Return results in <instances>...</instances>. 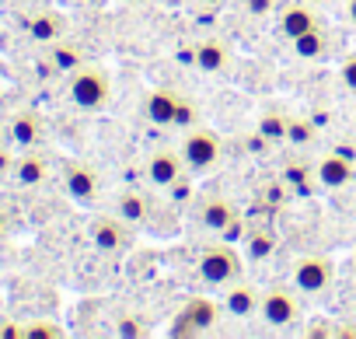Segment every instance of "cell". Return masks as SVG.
Instances as JSON below:
<instances>
[{"label":"cell","instance_id":"cell-1","mask_svg":"<svg viewBox=\"0 0 356 339\" xmlns=\"http://www.w3.org/2000/svg\"><path fill=\"white\" fill-rule=\"evenodd\" d=\"M67 95L77 109L84 112H98L112 102V77L105 67L98 63H81L74 74H70V84H67Z\"/></svg>","mask_w":356,"mask_h":339},{"label":"cell","instance_id":"cell-2","mask_svg":"<svg viewBox=\"0 0 356 339\" xmlns=\"http://www.w3.org/2000/svg\"><path fill=\"white\" fill-rule=\"evenodd\" d=\"M178 150H182L189 172H210V168H217L220 157H224V143H220V136H217L213 129H207V126H193V129H186L182 147H178Z\"/></svg>","mask_w":356,"mask_h":339},{"label":"cell","instance_id":"cell-3","mask_svg":"<svg viewBox=\"0 0 356 339\" xmlns=\"http://www.w3.org/2000/svg\"><path fill=\"white\" fill-rule=\"evenodd\" d=\"M200 276L210 287H227L234 280H241V255L231 245H207L200 252Z\"/></svg>","mask_w":356,"mask_h":339},{"label":"cell","instance_id":"cell-4","mask_svg":"<svg viewBox=\"0 0 356 339\" xmlns=\"http://www.w3.org/2000/svg\"><path fill=\"white\" fill-rule=\"evenodd\" d=\"M304 304H300V290L297 287H269L262 290V311L259 318L273 329H290L300 318Z\"/></svg>","mask_w":356,"mask_h":339},{"label":"cell","instance_id":"cell-5","mask_svg":"<svg viewBox=\"0 0 356 339\" xmlns=\"http://www.w3.org/2000/svg\"><path fill=\"white\" fill-rule=\"evenodd\" d=\"M332 280H335V266L328 255H300L293 262V287L307 297L325 294L332 287Z\"/></svg>","mask_w":356,"mask_h":339},{"label":"cell","instance_id":"cell-6","mask_svg":"<svg viewBox=\"0 0 356 339\" xmlns=\"http://www.w3.org/2000/svg\"><path fill=\"white\" fill-rule=\"evenodd\" d=\"M189 172L186 168V157L182 150H171V147H161L147 157V182L157 186V189H175L182 182V175Z\"/></svg>","mask_w":356,"mask_h":339},{"label":"cell","instance_id":"cell-7","mask_svg":"<svg viewBox=\"0 0 356 339\" xmlns=\"http://www.w3.org/2000/svg\"><path fill=\"white\" fill-rule=\"evenodd\" d=\"M63 189L77 200V203H95L98 200V189H102V179L91 164L84 161H67L63 164Z\"/></svg>","mask_w":356,"mask_h":339},{"label":"cell","instance_id":"cell-8","mask_svg":"<svg viewBox=\"0 0 356 339\" xmlns=\"http://www.w3.org/2000/svg\"><path fill=\"white\" fill-rule=\"evenodd\" d=\"M196 67L203 74H227L231 63H234V53H231V42L220 39V36H207L196 42V53H193Z\"/></svg>","mask_w":356,"mask_h":339},{"label":"cell","instance_id":"cell-9","mask_svg":"<svg viewBox=\"0 0 356 339\" xmlns=\"http://www.w3.org/2000/svg\"><path fill=\"white\" fill-rule=\"evenodd\" d=\"M182 91L175 88H154L147 91L143 98V119L154 123V126H175V116H178V105H182Z\"/></svg>","mask_w":356,"mask_h":339},{"label":"cell","instance_id":"cell-10","mask_svg":"<svg viewBox=\"0 0 356 339\" xmlns=\"http://www.w3.org/2000/svg\"><path fill=\"white\" fill-rule=\"evenodd\" d=\"M224 311L234 318H255L262 311V290L255 283H245V280L227 283L224 287Z\"/></svg>","mask_w":356,"mask_h":339},{"label":"cell","instance_id":"cell-11","mask_svg":"<svg viewBox=\"0 0 356 339\" xmlns=\"http://www.w3.org/2000/svg\"><path fill=\"white\" fill-rule=\"evenodd\" d=\"M200 221H203V228L213 231V235H234V231H238V210H234V203L224 200V196H207V200L200 203Z\"/></svg>","mask_w":356,"mask_h":339},{"label":"cell","instance_id":"cell-12","mask_svg":"<svg viewBox=\"0 0 356 339\" xmlns=\"http://www.w3.org/2000/svg\"><path fill=\"white\" fill-rule=\"evenodd\" d=\"M88 235H91L95 249H102V252H122V249L129 245V228H126V221H122L119 214H112V217H95L91 228H88Z\"/></svg>","mask_w":356,"mask_h":339},{"label":"cell","instance_id":"cell-13","mask_svg":"<svg viewBox=\"0 0 356 339\" xmlns=\"http://www.w3.org/2000/svg\"><path fill=\"white\" fill-rule=\"evenodd\" d=\"M314 175H318V186L321 189H346L356 179V164L346 154H325L314 164Z\"/></svg>","mask_w":356,"mask_h":339},{"label":"cell","instance_id":"cell-14","mask_svg":"<svg viewBox=\"0 0 356 339\" xmlns=\"http://www.w3.org/2000/svg\"><path fill=\"white\" fill-rule=\"evenodd\" d=\"M276 25H280V32L293 42L297 36H304V32H311V29L318 25V15H314V8L307 4V0H297V4H283V8H280Z\"/></svg>","mask_w":356,"mask_h":339},{"label":"cell","instance_id":"cell-15","mask_svg":"<svg viewBox=\"0 0 356 339\" xmlns=\"http://www.w3.org/2000/svg\"><path fill=\"white\" fill-rule=\"evenodd\" d=\"M11 175H15V182H18L22 189H39V186L49 179V164H46L42 154H35V150L29 147V154H18V157H15Z\"/></svg>","mask_w":356,"mask_h":339},{"label":"cell","instance_id":"cell-16","mask_svg":"<svg viewBox=\"0 0 356 339\" xmlns=\"http://www.w3.org/2000/svg\"><path fill=\"white\" fill-rule=\"evenodd\" d=\"M39 136H42V119L35 116V112H18V116H11V123H8V140L15 143V147H35L39 143Z\"/></svg>","mask_w":356,"mask_h":339},{"label":"cell","instance_id":"cell-17","mask_svg":"<svg viewBox=\"0 0 356 339\" xmlns=\"http://www.w3.org/2000/svg\"><path fill=\"white\" fill-rule=\"evenodd\" d=\"M63 29H67V25H63V18H60L56 11H42V15L32 18L29 36H32L35 42H49V46H53V42L63 39Z\"/></svg>","mask_w":356,"mask_h":339},{"label":"cell","instance_id":"cell-18","mask_svg":"<svg viewBox=\"0 0 356 339\" xmlns=\"http://www.w3.org/2000/svg\"><path fill=\"white\" fill-rule=\"evenodd\" d=\"M293 53H297L300 60H321V56L328 53V32H325L321 25H314L311 32L297 36V39H293Z\"/></svg>","mask_w":356,"mask_h":339},{"label":"cell","instance_id":"cell-19","mask_svg":"<svg viewBox=\"0 0 356 339\" xmlns=\"http://www.w3.org/2000/svg\"><path fill=\"white\" fill-rule=\"evenodd\" d=\"M115 214H119L126 224H143L147 214H150V203H147L143 193H122V196L115 200Z\"/></svg>","mask_w":356,"mask_h":339},{"label":"cell","instance_id":"cell-20","mask_svg":"<svg viewBox=\"0 0 356 339\" xmlns=\"http://www.w3.org/2000/svg\"><path fill=\"white\" fill-rule=\"evenodd\" d=\"M178 322H189V325H182V329H178V332H200V329H207L210 322H213V304L210 301H193L182 315H178Z\"/></svg>","mask_w":356,"mask_h":339},{"label":"cell","instance_id":"cell-21","mask_svg":"<svg viewBox=\"0 0 356 339\" xmlns=\"http://www.w3.org/2000/svg\"><path fill=\"white\" fill-rule=\"evenodd\" d=\"M84 60H81V53H77V46H70V42H53V67L56 70H63V74H74L77 67H81Z\"/></svg>","mask_w":356,"mask_h":339},{"label":"cell","instance_id":"cell-22","mask_svg":"<svg viewBox=\"0 0 356 339\" xmlns=\"http://www.w3.org/2000/svg\"><path fill=\"white\" fill-rule=\"evenodd\" d=\"M286 129H290V116L266 112V116L259 119V136H262V140H286Z\"/></svg>","mask_w":356,"mask_h":339},{"label":"cell","instance_id":"cell-23","mask_svg":"<svg viewBox=\"0 0 356 339\" xmlns=\"http://www.w3.org/2000/svg\"><path fill=\"white\" fill-rule=\"evenodd\" d=\"M283 182H290L297 193H311L314 182H318V175H314V168H307V164H290L286 172H283Z\"/></svg>","mask_w":356,"mask_h":339},{"label":"cell","instance_id":"cell-24","mask_svg":"<svg viewBox=\"0 0 356 339\" xmlns=\"http://www.w3.org/2000/svg\"><path fill=\"white\" fill-rule=\"evenodd\" d=\"M286 140H290L293 147H311V143L318 140V129H314V123H311V119H290Z\"/></svg>","mask_w":356,"mask_h":339},{"label":"cell","instance_id":"cell-25","mask_svg":"<svg viewBox=\"0 0 356 339\" xmlns=\"http://www.w3.org/2000/svg\"><path fill=\"white\" fill-rule=\"evenodd\" d=\"M115 332H119V336H147L150 325H147L143 315H122V318L115 322Z\"/></svg>","mask_w":356,"mask_h":339},{"label":"cell","instance_id":"cell-26","mask_svg":"<svg viewBox=\"0 0 356 339\" xmlns=\"http://www.w3.org/2000/svg\"><path fill=\"white\" fill-rule=\"evenodd\" d=\"M175 126H182V129L200 126V109H196L193 98H182V105H178V116H175Z\"/></svg>","mask_w":356,"mask_h":339},{"label":"cell","instance_id":"cell-27","mask_svg":"<svg viewBox=\"0 0 356 339\" xmlns=\"http://www.w3.org/2000/svg\"><path fill=\"white\" fill-rule=\"evenodd\" d=\"M241 8L252 18H269V15H276V0H241Z\"/></svg>","mask_w":356,"mask_h":339},{"label":"cell","instance_id":"cell-28","mask_svg":"<svg viewBox=\"0 0 356 339\" xmlns=\"http://www.w3.org/2000/svg\"><path fill=\"white\" fill-rule=\"evenodd\" d=\"M339 77H342V84L356 95V53H349V56L339 63Z\"/></svg>","mask_w":356,"mask_h":339},{"label":"cell","instance_id":"cell-29","mask_svg":"<svg viewBox=\"0 0 356 339\" xmlns=\"http://www.w3.org/2000/svg\"><path fill=\"white\" fill-rule=\"evenodd\" d=\"M25 336H60V329L56 325H49V322H35V325H25Z\"/></svg>","mask_w":356,"mask_h":339},{"label":"cell","instance_id":"cell-30","mask_svg":"<svg viewBox=\"0 0 356 339\" xmlns=\"http://www.w3.org/2000/svg\"><path fill=\"white\" fill-rule=\"evenodd\" d=\"M11 168H15V157L0 147V175H11Z\"/></svg>","mask_w":356,"mask_h":339},{"label":"cell","instance_id":"cell-31","mask_svg":"<svg viewBox=\"0 0 356 339\" xmlns=\"http://www.w3.org/2000/svg\"><path fill=\"white\" fill-rule=\"evenodd\" d=\"M200 4H203V8H213V11H217V8H227L231 0H200Z\"/></svg>","mask_w":356,"mask_h":339},{"label":"cell","instance_id":"cell-32","mask_svg":"<svg viewBox=\"0 0 356 339\" xmlns=\"http://www.w3.org/2000/svg\"><path fill=\"white\" fill-rule=\"evenodd\" d=\"M346 18L356 25V0H346Z\"/></svg>","mask_w":356,"mask_h":339},{"label":"cell","instance_id":"cell-33","mask_svg":"<svg viewBox=\"0 0 356 339\" xmlns=\"http://www.w3.org/2000/svg\"><path fill=\"white\" fill-rule=\"evenodd\" d=\"M4 235H8V214L0 210V238H4Z\"/></svg>","mask_w":356,"mask_h":339},{"label":"cell","instance_id":"cell-34","mask_svg":"<svg viewBox=\"0 0 356 339\" xmlns=\"http://www.w3.org/2000/svg\"><path fill=\"white\" fill-rule=\"evenodd\" d=\"M164 4H182V0H164Z\"/></svg>","mask_w":356,"mask_h":339},{"label":"cell","instance_id":"cell-35","mask_svg":"<svg viewBox=\"0 0 356 339\" xmlns=\"http://www.w3.org/2000/svg\"><path fill=\"white\" fill-rule=\"evenodd\" d=\"M353 273H356V252H353Z\"/></svg>","mask_w":356,"mask_h":339},{"label":"cell","instance_id":"cell-36","mask_svg":"<svg viewBox=\"0 0 356 339\" xmlns=\"http://www.w3.org/2000/svg\"><path fill=\"white\" fill-rule=\"evenodd\" d=\"M307 4H325V0H307Z\"/></svg>","mask_w":356,"mask_h":339}]
</instances>
